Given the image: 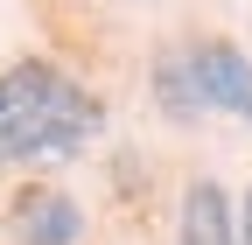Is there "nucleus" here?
Masks as SVG:
<instances>
[{"label": "nucleus", "instance_id": "obj_1", "mask_svg": "<svg viewBox=\"0 0 252 245\" xmlns=\"http://www.w3.org/2000/svg\"><path fill=\"white\" fill-rule=\"evenodd\" d=\"M98 98L70 84L56 63H7L0 70V168L28 161H70L77 147L98 133Z\"/></svg>", "mask_w": 252, "mask_h": 245}, {"label": "nucleus", "instance_id": "obj_2", "mask_svg": "<svg viewBox=\"0 0 252 245\" xmlns=\"http://www.w3.org/2000/svg\"><path fill=\"white\" fill-rule=\"evenodd\" d=\"M189 63H196L203 112L252 119V56H245L238 42H189Z\"/></svg>", "mask_w": 252, "mask_h": 245}, {"label": "nucleus", "instance_id": "obj_3", "mask_svg": "<svg viewBox=\"0 0 252 245\" xmlns=\"http://www.w3.org/2000/svg\"><path fill=\"white\" fill-rule=\"evenodd\" d=\"M7 224H14V245H77L84 238V210L63 189H21Z\"/></svg>", "mask_w": 252, "mask_h": 245}, {"label": "nucleus", "instance_id": "obj_4", "mask_svg": "<svg viewBox=\"0 0 252 245\" xmlns=\"http://www.w3.org/2000/svg\"><path fill=\"white\" fill-rule=\"evenodd\" d=\"M175 245H238V210L231 196L217 189L210 175H196L182 189V224H175Z\"/></svg>", "mask_w": 252, "mask_h": 245}, {"label": "nucleus", "instance_id": "obj_5", "mask_svg": "<svg viewBox=\"0 0 252 245\" xmlns=\"http://www.w3.org/2000/svg\"><path fill=\"white\" fill-rule=\"evenodd\" d=\"M147 84H154V105H161L175 126H196V119H203V91H196V63H189V42H168L161 56H154Z\"/></svg>", "mask_w": 252, "mask_h": 245}, {"label": "nucleus", "instance_id": "obj_6", "mask_svg": "<svg viewBox=\"0 0 252 245\" xmlns=\"http://www.w3.org/2000/svg\"><path fill=\"white\" fill-rule=\"evenodd\" d=\"M238 245H252V189H245V203H238Z\"/></svg>", "mask_w": 252, "mask_h": 245}]
</instances>
